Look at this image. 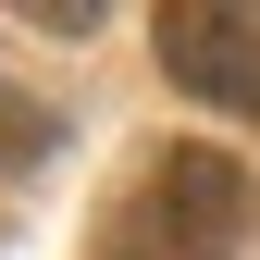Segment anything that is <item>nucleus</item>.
<instances>
[{
    "label": "nucleus",
    "mask_w": 260,
    "mask_h": 260,
    "mask_svg": "<svg viewBox=\"0 0 260 260\" xmlns=\"http://www.w3.org/2000/svg\"><path fill=\"white\" fill-rule=\"evenodd\" d=\"M236 236H248V174L223 149H161L137 199L112 211L100 260H236Z\"/></svg>",
    "instance_id": "f257e3e1"
},
{
    "label": "nucleus",
    "mask_w": 260,
    "mask_h": 260,
    "mask_svg": "<svg viewBox=\"0 0 260 260\" xmlns=\"http://www.w3.org/2000/svg\"><path fill=\"white\" fill-rule=\"evenodd\" d=\"M161 75L186 100L260 124V13H236V0H174L161 13Z\"/></svg>",
    "instance_id": "f03ea898"
},
{
    "label": "nucleus",
    "mask_w": 260,
    "mask_h": 260,
    "mask_svg": "<svg viewBox=\"0 0 260 260\" xmlns=\"http://www.w3.org/2000/svg\"><path fill=\"white\" fill-rule=\"evenodd\" d=\"M25 161H50V112L0 87V174H25Z\"/></svg>",
    "instance_id": "7ed1b4c3"
}]
</instances>
